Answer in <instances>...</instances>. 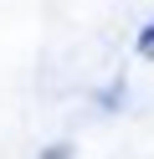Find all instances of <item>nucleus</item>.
Instances as JSON below:
<instances>
[{
  "label": "nucleus",
  "mask_w": 154,
  "mask_h": 159,
  "mask_svg": "<svg viewBox=\"0 0 154 159\" xmlns=\"http://www.w3.org/2000/svg\"><path fill=\"white\" fill-rule=\"evenodd\" d=\"M139 52H144V57H154V21L139 31Z\"/></svg>",
  "instance_id": "nucleus-1"
}]
</instances>
